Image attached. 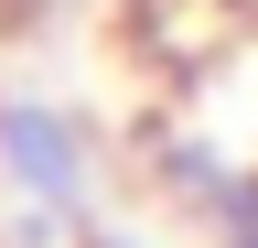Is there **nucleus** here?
Returning <instances> with one entry per match:
<instances>
[{"instance_id":"nucleus-1","label":"nucleus","mask_w":258,"mask_h":248,"mask_svg":"<svg viewBox=\"0 0 258 248\" xmlns=\"http://www.w3.org/2000/svg\"><path fill=\"white\" fill-rule=\"evenodd\" d=\"M0 194H11L32 227H76L97 237V140L86 119H64L54 97H0Z\"/></svg>"},{"instance_id":"nucleus-2","label":"nucleus","mask_w":258,"mask_h":248,"mask_svg":"<svg viewBox=\"0 0 258 248\" xmlns=\"http://www.w3.org/2000/svg\"><path fill=\"white\" fill-rule=\"evenodd\" d=\"M86 248H140V237H108V227H97V237H86Z\"/></svg>"}]
</instances>
